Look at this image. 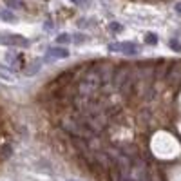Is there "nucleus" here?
Listing matches in <instances>:
<instances>
[{
    "label": "nucleus",
    "mask_w": 181,
    "mask_h": 181,
    "mask_svg": "<svg viewBox=\"0 0 181 181\" xmlns=\"http://www.w3.org/2000/svg\"><path fill=\"white\" fill-rule=\"evenodd\" d=\"M165 82H167L168 87H172L174 90L181 89V60H170V65H168Z\"/></svg>",
    "instance_id": "1"
},
{
    "label": "nucleus",
    "mask_w": 181,
    "mask_h": 181,
    "mask_svg": "<svg viewBox=\"0 0 181 181\" xmlns=\"http://www.w3.org/2000/svg\"><path fill=\"white\" fill-rule=\"evenodd\" d=\"M109 49H110V51H114V53L129 54V56H134V54H138V53H140V47H138V45H136L134 42H114V43H110V45H109Z\"/></svg>",
    "instance_id": "2"
},
{
    "label": "nucleus",
    "mask_w": 181,
    "mask_h": 181,
    "mask_svg": "<svg viewBox=\"0 0 181 181\" xmlns=\"http://www.w3.org/2000/svg\"><path fill=\"white\" fill-rule=\"evenodd\" d=\"M0 43H6V45H11V47H26L29 45V40H26L24 36H18V35H4L0 36Z\"/></svg>",
    "instance_id": "3"
},
{
    "label": "nucleus",
    "mask_w": 181,
    "mask_h": 181,
    "mask_svg": "<svg viewBox=\"0 0 181 181\" xmlns=\"http://www.w3.org/2000/svg\"><path fill=\"white\" fill-rule=\"evenodd\" d=\"M6 60H7V65L13 67L15 71H18V69L24 67V56H22L20 53H16V51H7L6 53Z\"/></svg>",
    "instance_id": "4"
},
{
    "label": "nucleus",
    "mask_w": 181,
    "mask_h": 181,
    "mask_svg": "<svg viewBox=\"0 0 181 181\" xmlns=\"http://www.w3.org/2000/svg\"><path fill=\"white\" fill-rule=\"evenodd\" d=\"M49 56H53V58H67L69 56V51L65 47H53V49H49Z\"/></svg>",
    "instance_id": "5"
},
{
    "label": "nucleus",
    "mask_w": 181,
    "mask_h": 181,
    "mask_svg": "<svg viewBox=\"0 0 181 181\" xmlns=\"http://www.w3.org/2000/svg\"><path fill=\"white\" fill-rule=\"evenodd\" d=\"M40 67H42V63L40 62H35V63H31L29 67H26V69H24V74L26 76H33V74H36L40 71Z\"/></svg>",
    "instance_id": "6"
},
{
    "label": "nucleus",
    "mask_w": 181,
    "mask_h": 181,
    "mask_svg": "<svg viewBox=\"0 0 181 181\" xmlns=\"http://www.w3.org/2000/svg\"><path fill=\"white\" fill-rule=\"evenodd\" d=\"M0 78H4V80H7V82H13V80H15V78H13V71L4 69L2 65H0Z\"/></svg>",
    "instance_id": "7"
},
{
    "label": "nucleus",
    "mask_w": 181,
    "mask_h": 181,
    "mask_svg": "<svg viewBox=\"0 0 181 181\" xmlns=\"http://www.w3.org/2000/svg\"><path fill=\"white\" fill-rule=\"evenodd\" d=\"M0 18L6 20V22H16V16L9 11H0Z\"/></svg>",
    "instance_id": "8"
},
{
    "label": "nucleus",
    "mask_w": 181,
    "mask_h": 181,
    "mask_svg": "<svg viewBox=\"0 0 181 181\" xmlns=\"http://www.w3.org/2000/svg\"><path fill=\"white\" fill-rule=\"evenodd\" d=\"M168 47H170L172 51L179 53V51H181V43H179V42H177L176 38H170V40H168Z\"/></svg>",
    "instance_id": "9"
},
{
    "label": "nucleus",
    "mask_w": 181,
    "mask_h": 181,
    "mask_svg": "<svg viewBox=\"0 0 181 181\" xmlns=\"http://www.w3.org/2000/svg\"><path fill=\"white\" fill-rule=\"evenodd\" d=\"M145 43L156 45V43H157V36H156L154 33H147V35H145Z\"/></svg>",
    "instance_id": "10"
},
{
    "label": "nucleus",
    "mask_w": 181,
    "mask_h": 181,
    "mask_svg": "<svg viewBox=\"0 0 181 181\" xmlns=\"http://www.w3.org/2000/svg\"><path fill=\"white\" fill-rule=\"evenodd\" d=\"M56 42L58 43H69L71 42V36L69 35H60V36H56Z\"/></svg>",
    "instance_id": "11"
},
{
    "label": "nucleus",
    "mask_w": 181,
    "mask_h": 181,
    "mask_svg": "<svg viewBox=\"0 0 181 181\" xmlns=\"http://www.w3.org/2000/svg\"><path fill=\"white\" fill-rule=\"evenodd\" d=\"M109 27H110V31H121V26H120V24H116V22H112V24H110Z\"/></svg>",
    "instance_id": "12"
},
{
    "label": "nucleus",
    "mask_w": 181,
    "mask_h": 181,
    "mask_svg": "<svg viewBox=\"0 0 181 181\" xmlns=\"http://www.w3.org/2000/svg\"><path fill=\"white\" fill-rule=\"evenodd\" d=\"M174 9H176V13H177V15H181V2L174 4Z\"/></svg>",
    "instance_id": "13"
},
{
    "label": "nucleus",
    "mask_w": 181,
    "mask_h": 181,
    "mask_svg": "<svg viewBox=\"0 0 181 181\" xmlns=\"http://www.w3.org/2000/svg\"><path fill=\"white\" fill-rule=\"evenodd\" d=\"M74 40H76V42H83V40H85V36H82V35H76V36H74Z\"/></svg>",
    "instance_id": "14"
},
{
    "label": "nucleus",
    "mask_w": 181,
    "mask_h": 181,
    "mask_svg": "<svg viewBox=\"0 0 181 181\" xmlns=\"http://www.w3.org/2000/svg\"><path fill=\"white\" fill-rule=\"evenodd\" d=\"M73 4H76V6H82V0H71Z\"/></svg>",
    "instance_id": "15"
}]
</instances>
